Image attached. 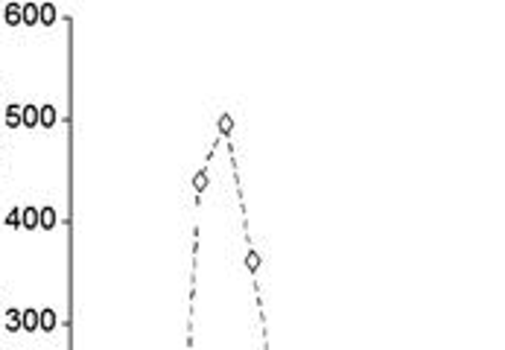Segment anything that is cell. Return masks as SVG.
<instances>
[{
    "label": "cell",
    "mask_w": 505,
    "mask_h": 350,
    "mask_svg": "<svg viewBox=\"0 0 505 350\" xmlns=\"http://www.w3.org/2000/svg\"><path fill=\"white\" fill-rule=\"evenodd\" d=\"M208 181H210V175H208V167H202V170L193 175V190L196 193H202V190H208Z\"/></svg>",
    "instance_id": "6da1fadb"
},
{
    "label": "cell",
    "mask_w": 505,
    "mask_h": 350,
    "mask_svg": "<svg viewBox=\"0 0 505 350\" xmlns=\"http://www.w3.org/2000/svg\"><path fill=\"white\" fill-rule=\"evenodd\" d=\"M231 132H234V117H231V114H222V117H219V135L228 137Z\"/></svg>",
    "instance_id": "7a4b0ae2"
},
{
    "label": "cell",
    "mask_w": 505,
    "mask_h": 350,
    "mask_svg": "<svg viewBox=\"0 0 505 350\" xmlns=\"http://www.w3.org/2000/svg\"><path fill=\"white\" fill-rule=\"evenodd\" d=\"M245 269L251 271V274H254V271H257V269H260V254L254 251V248H251V251H248V254H245Z\"/></svg>",
    "instance_id": "3957f363"
}]
</instances>
